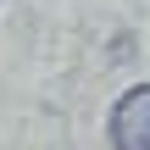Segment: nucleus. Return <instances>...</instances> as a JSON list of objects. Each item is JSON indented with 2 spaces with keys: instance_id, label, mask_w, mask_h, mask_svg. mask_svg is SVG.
<instances>
[{
  "instance_id": "1",
  "label": "nucleus",
  "mask_w": 150,
  "mask_h": 150,
  "mask_svg": "<svg viewBox=\"0 0 150 150\" xmlns=\"http://www.w3.org/2000/svg\"><path fill=\"white\" fill-rule=\"evenodd\" d=\"M111 150H150V83L128 89L111 111Z\"/></svg>"
}]
</instances>
